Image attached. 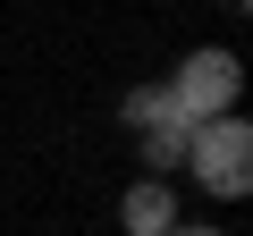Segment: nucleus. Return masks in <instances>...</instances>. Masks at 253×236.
Wrapping results in <instances>:
<instances>
[{"instance_id": "1", "label": "nucleus", "mask_w": 253, "mask_h": 236, "mask_svg": "<svg viewBox=\"0 0 253 236\" xmlns=\"http://www.w3.org/2000/svg\"><path fill=\"white\" fill-rule=\"evenodd\" d=\"M186 177L211 202H236L253 186V127H245V110H228V118H211V127L186 135Z\"/></svg>"}, {"instance_id": "2", "label": "nucleus", "mask_w": 253, "mask_h": 236, "mask_svg": "<svg viewBox=\"0 0 253 236\" xmlns=\"http://www.w3.org/2000/svg\"><path fill=\"white\" fill-rule=\"evenodd\" d=\"M161 84H169V101H177L186 127H211V118H228V110L245 101V68H236V51H219V42L186 51L177 76H161Z\"/></svg>"}, {"instance_id": "3", "label": "nucleus", "mask_w": 253, "mask_h": 236, "mask_svg": "<svg viewBox=\"0 0 253 236\" xmlns=\"http://www.w3.org/2000/svg\"><path fill=\"white\" fill-rule=\"evenodd\" d=\"M177 219H186V202H177V186H161V177H135V186L118 194V228H126V236H169Z\"/></svg>"}, {"instance_id": "4", "label": "nucleus", "mask_w": 253, "mask_h": 236, "mask_svg": "<svg viewBox=\"0 0 253 236\" xmlns=\"http://www.w3.org/2000/svg\"><path fill=\"white\" fill-rule=\"evenodd\" d=\"M118 118H126L135 135H194L186 118H177V101H169V84H135V93L118 101Z\"/></svg>"}, {"instance_id": "5", "label": "nucleus", "mask_w": 253, "mask_h": 236, "mask_svg": "<svg viewBox=\"0 0 253 236\" xmlns=\"http://www.w3.org/2000/svg\"><path fill=\"white\" fill-rule=\"evenodd\" d=\"M135 160H144V177L169 186V169H186V135H135Z\"/></svg>"}, {"instance_id": "6", "label": "nucleus", "mask_w": 253, "mask_h": 236, "mask_svg": "<svg viewBox=\"0 0 253 236\" xmlns=\"http://www.w3.org/2000/svg\"><path fill=\"white\" fill-rule=\"evenodd\" d=\"M169 236H228V228H211V219H177Z\"/></svg>"}]
</instances>
